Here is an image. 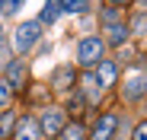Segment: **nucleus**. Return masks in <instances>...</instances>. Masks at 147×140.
Segmentation results:
<instances>
[{
  "label": "nucleus",
  "mask_w": 147,
  "mask_h": 140,
  "mask_svg": "<svg viewBox=\"0 0 147 140\" xmlns=\"http://www.w3.org/2000/svg\"><path fill=\"white\" fill-rule=\"evenodd\" d=\"M102 51H106V41H102V38H96V35L80 38V45H77V61H80V67L99 64V61H102Z\"/></svg>",
  "instance_id": "obj_1"
},
{
  "label": "nucleus",
  "mask_w": 147,
  "mask_h": 140,
  "mask_svg": "<svg viewBox=\"0 0 147 140\" xmlns=\"http://www.w3.org/2000/svg\"><path fill=\"white\" fill-rule=\"evenodd\" d=\"M38 38H42V22H38V19L22 22V26L16 29V51L26 54L29 48H35V45H38Z\"/></svg>",
  "instance_id": "obj_2"
},
{
  "label": "nucleus",
  "mask_w": 147,
  "mask_h": 140,
  "mask_svg": "<svg viewBox=\"0 0 147 140\" xmlns=\"http://www.w3.org/2000/svg\"><path fill=\"white\" fill-rule=\"evenodd\" d=\"M38 127H42V134H48V137H58V134L64 131V111H61V108H45Z\"/></svg>",
  "instance_id": "obj_3"
},
{
  "label": "nucleus",
  "mask_w": 147,
  "mask_h": 140,
  "mask_svg": "<svg viewBox=\"0 0 147 140\" xmlns=\"http://www.w3.org/2000/svg\"><path fill=\"white\" fill-rule=\"evenodd\" d=\"M144 92H147V73H134V77L125 80V89H121L125 102H138Z\"/></svg>",
  "instance_id": "obj_4"
},
{
  "label": "nucleus",
  "mask_w": 147,
  "mask_h": 140,
  "mask_svg": "<svg viewBox=\"0 0 147 140\" xmlns=\"http://www.w3.org/2000/svg\"><path fill=\"white\" fill-rule=\"evenodd\" d=\"M13 137L16 140H38L42 137V127H38L35 118H19L16 127H13Z\"/></svg>",
  "instance_id": "obj_5"
},
{
  "label": "nucleus",
  "mask_w": 147,
  "mask_h": 140,
  "mask_svg": "<svg viewBox=\"0 0 147 140\" xmlns=\"http://www.w3.org/2000/svg\"><path fill=\"white\" fill-rule=\"evenodd\" d=\"M115 127H118V118H115V115H102V118L96 121V127H93V137H90V140H112Z\"/></svg>",
  "instance_id": "obj_6"
},
{
  "label": "nucleus",
  "mask_w": 147,
  "mask_h": 140,
  "mask_svg": "<svg viewBox=\"0 0 147 140\" xmlns=\"http://www.w3.org/2000/svg\"><path fill=\"white\" fill-rule=\"evenodd\" d=\"M67 3H70V0H45V10H42L38 22H48V26H51V22L67 10Z\"/></svg>",
  "instance_id": "obj_7"
},
{
  "label": "nucleus",
  "mask_w": 147,
  "mask_h": 140,
  "mask_svg": "<svg viewBox=\"0 0 147 140\" xmlns=\"http://www.w3.org/2000/svg\"><path fill=\"white\" fill-rule=\"evenodd\" d=\"M7 80L13 89H22V83H26V67H22V61H10L7 67Z\"/></svg>",
  "instance_id": "obj_8"
},
{
  "label": "nucleus",
  "mask_w": 147,
  "mask_h": 140,
  "mask_svg": "<svg viewBox=\"0 0 147 140\" xmlns=\"http://www.w3.org/2000/svg\"><path fill=\"white\" fill-rule=\"evenodd\" d=\"M128 35H131V29L125 26V22H112V26H106V41L109 45H121Z\"/></svg>",
  "instance_id": "obj_9"
},
{
  "label": "nucleus",
  "mask_w": 147,
  "mask_h": 140,
  "mask_svg": "<svg viewBox=\"0 0 147 140\" xmlns=\"http://www.w3.org/2000/svg\"><path fill=\"white\" fill-rule=\"evenodd\" d=\"M96 83L99 86H112L115 83V64L112 61H99V67H96Z\"/></svg>",
  "instance_id": "obj_10"
},
{
  "label": "nucleus",
  "mask_w": 147,
  "mask_h": 140,
  "mask_svg": "<svg viewBox=\"0 0 147 140\" xmlns=\"http://www.w3.org/2000/svg\"><path fill=\"white\" fill-rule=\"evenodd\" d=\"M61 140H86V131H83V124H80V121L64 124V131H61Z\"/></svg>",
  "instance_id": "obj_11"
},
{
  "label": "nucleus",
  "mask_w": 147,
  "mask_h": 140,
  "mask_svg": "<svg viewBox=\"0 0 147 140\" xmlns=\"http://www.w3.org/2000/svg\"><path fill=\"white\" fill-rule=\"evenodd\" d=\"M128 29H131V35H147V13H138Z\"/></svg>",
  "instance_id": "obj_12"
},
{
  "label": "nucleus",
  "mask_w": 147,
  "mask_h": 140,
  "mask_svg": "<svg viewBox=\"0 0 147 140\" xmlns=\"http://www.w3.org/2000/svg\"><path fill=\"white\" fill-rule=\"evenodd\" d=\"M10 45H7V38H3V29H0V67H10Z\"/></svg>",
  "instance_id": "obj_13"
},
{
  "label": "nucleus",
  "mask_w": 147,
  "mask_h": 140,
  "mask_svg": "<svg viewBox=\"0 0 147 140\" xmlns=\"http://www.w3.org/2000/svg\"><path fill=\"white\" fill-rule=\"evenodd\" d=\"M10 96H13V86H10V80H7V77H0V108H3V105L10 102Z\"/></svg>",
  "instance_id": "obj_14"
},
{
  "label": "nucleus",
  "mask_w": 147,
  "mask_h": 140,
  "mask_svg": "<svg viewBox=\"0 0 147 140\" xmlns=\"http://www.w3.org/2000/svg\"><path fill=\"white\" fill-rule=\"evenodd\" d=\"M22 3H26V0H0V13H3V16H13Z\"/></svg>",
  "instance_id": "obj_15"
},
{
  "label": "nucleus",
  "mask_w": 147,
  "mask_h": 140,
  "mask_svg": "<svg viewBox=\"0 0 147 140\" xmlns=\"http://www.w3.org/2000/svg\"><path fill=\"white\" fill-rule=\"evenodd\" d=\"M13 124H16V115L13 111H3V118H0V134H10Z\"/></svg>",
  "instance_id": "obj_16"
},
{
  "label": "nucleus",
  "mask_w": 147,
  "mask_h": 140,
  "mask_svg": "<svg viewBox=\"0 0 147 140\" xmlns=\"http://www.w3.org/2000/svg\"><path fill=\"white\" fill-rule=\"evenodd\" d=\"M112 22H121V13H118L115 7H109V10H102V26H112Z\"/></svg>",
  "instance_id": "obj_17"
},
{
  "label": "nucleus",
  "mask_w": 147,
  "mask_h": 140,
  "mask_svg": "<svg viewBox=\"0 0 147 140\" xmlns=\"http://www.w3.org/2000/svg\"><path fill=\"white\" fill-rule=\"evenodd\" d=\"M83 10H90V0H70L67 3V13H83Z\"/></svg>",
  "instance_id": "obj_18"
},
{
  "label": "nucleus",
  "mask_w": 147,
  "mask_h": 140,
  "mask_svg": "<svg viewBox=\"0 0 147 140\" xmlns=\"http://www.w3.org/2000/svg\"><path fill=\"white\" fill-rule=\"evenodd\" d=\"M67 80H70V70H61V73L55 77V86L58 89H67Z\"/></svg>",
  "instance_id": "obj_19"
},
{
  "label": "nucleus",
  "mask_w": 147,
  "mask_h": 140,
  "mask_svg": "<svg viewBox=\"0 0 147 140\" xmlns=\"http://www.w3.org/2000/svg\"><path fill=\"white\" fill-rule=\"evenodd\" d=\"M131 140H147V121H141L138 127H134V137Z\"/></svg>",
  "instance_id": "obj_20"
},
{
  "label": "nucleus",
  "mask_w": 147,
  "mask_h": 140,
  "mask_svg": "<svg viewBox=\"0 0 147 140\" xmlns=\"http://www.w3.org/2000/svg\"><path fill=\"white\" fill-rule=\"evenodd\" d=\"M131 0H109V7H128Z\"/></svg>",
  "instance_id": "obj_21"
}]
</instances>
